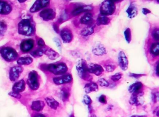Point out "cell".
I'll return each instance as SVG.
<instances>
[{
	"instance_id": "2",
	"label": "cell",
	"mask_w": 159,
	"mask_h": 117,
	"mask_svg": "<svg viewBox=\"0 0 159 117\" xmlns=\"http://www.w3.org/2000/svg\"><path fill=\"white\" fill-rule=\"evenodd\" d=\"M18 31L19 34L25 36L33 35L35 32V23L31 17L23 19L18 24Z\"/></svg>"
},
{
	"instance_id": "25",
	"label": "cell",
	"mask_w": 159,
	"mask_h": 117,
	"mask_svg": "<svg viewBox=\"0 0 159 117\" xmlns=\"http://www.w3.org/2000/svg\"><path fill=\"white\" fill-rule=\"evenodd\" d=\"M44 54L48 57L49 59L52 60L57 59L60 57L59 54L51 48L46 49Z\"/></svg>"
},
{
	"instance_id": "30",
	"label": "cell",
	"mask_w": 159,
	"mask_h": 117,
	"mask_svg": "<svg viewBox=\"0 0 159 117\" xmlns=\"http://www.w3.org/2000/svg\"><path fill=\"white\" fill-rule=\"evenodd\" d=\"M150 53L154 57L159 56V42L154 43L151 45L150 48Z\"/></svg>"
},
{
	"instance_id": "23",
	"label": "cell",
	"mask_w": 159,
	"mask_h": 117,
	"mask_svg": "<svg viewBox=\"0 0 159 117\" xmlns=\"http://www.w3.org/2000/svg\"><path fill=\"white\" fill-rule=\"evenodd\" d=\"M25 82L23 79L22 80H20L18 82H16L14 86L13 87V91L15 92H18V93H20V92H22L25 90Z\"/></svg>"
},
{
	"instance_id": "55",
	"label": "cell",
	"mask_w": 159,
	"mask_h": 117,
	"mask_svg": "<svg viewBox=\"0 0 159 117\" xmlns=\"http://www.w3.org/2000/svg\"><path fill=\"white\" fill-rule=\"evenodd\" d=\"M157 2L159 3V1H157Z\"/></svg>"
},
{
	"instance_id": "33",
	"label": "cell",
	"mask_w": 159,
	"mask_h": 117,
	"mask_svg": "<svg viewBox=\"0 0 159 117\" xmlns=\"http://www.w3.org/2000/svg\"><path fill=\"white\" fill-rule=\"evenodd\" d=\"M104 68H105L106 71L108 73H112L114 72L117 68L116 65L113 63L109 62H107L104 65Z\"/></svg>"
},
{
	"instance_id": "6",
	"label": "cell",
	"mask_w": 159,
	"mask_h": 117,
	"mask_svg": "<svg viewBox=\"0 0 159 117\" xmlns=\"http://www.w3.org/2000/svg\"><path fill=\"white\" fill-rule=\"evenodd\" d=\"M27 84L32 90L36 91L40 87L39 75L37 72L32 71L30 72L28 76Z\"/></svg>"
},
{
	"instance_id": "54",
	"label": "cell",
	"mask_w": 159,
	"mask_h": 117,
	"mask_svg": "<svg viewBox=\"0 0 159 117\" xmlns=\"http://www.w3.org/2000/svg\"><path fill=\"white\" fill-rule=\"evenodd\" d=\"M70 117H74V116L73 115H71V116H70Z\"/></svg>"
},
{
	"instance_id": "12",
	"label": "cell",
	"mask_w": 159,
	"mask_h": 117,
	"mask_svg": "<svg viewBox=\"0 0 159 117\" xmlns=\"http://www.w3.org/2000/svg\"><path fill=\"white\" fill-rule=\"evenodd\" d=\"M93 7L91 5H82L76 7L72 11L71 14L74 16H78L84 12H88L92 11Z\"/></svg>"
},
{
	"instance_id": "40",
	"label": "cell",
	"mask_w": 159,
	"mask_h": 117,
	"mask_svg": "<svg viewBox=\"0 0 159 117\" xmlns=\"http://www.w3.org/2000/svg\"><path fill=\"white\" fill-rule=\"evenodd\" d=\"M152 100L154 103L159 102V91H155L152 93Z\"/></svg>"
},
{
	"instance_id": "3",
	"label": "cell",
	"mask_w": 159,
	"mask_h": 117,
	"mask_svg": "<svg viewBox=\"0 0 159 117\" xmlns=\"http://www.w3.org/2000/svg\"><path fill=\"white\" fill-rule=\"evenodd\" d=\"M76 69L80 77L82 80L91 82L93 77L89 73L87 61L84 59H80L76 64Z\"/></svg>"
},
{
	"instance_id": "29",
	"label": "cell",
	"mask_w": 159,
	"mask_h": 117,
	"mask_svg": "<svg viewBox=\"0 0 159 117\" xmlns=\"http://www.w3.org/2000/svg\"><path fill=\"white\" fill-rule=\"evenodd\" d=\"M33 61V59L31 57H21L17 60V63L19 65H29Z\"/></svg>"
},
{
	"instance_id": "52",
	"label": "cell",
	"mask_w": 159,
	"mask_h": 117,
	"mask_svg": "<svg viewBox=\"0 0 159 117\" xmlns=\"http://www.w3.org/2000/svg\"><path fill=\"white\" fill-rule=\"evenodd\" d=\"M91 117H97L95 115H92L91 116Z\"/></svg>"
},
{
	"instance_id": "42",
	"label": "cell",
	"mask_w": 159,
	"mask_h": 117,
	"mask_svg": "<svg viewBox=\"0 0 159 117\" xmlns=\"http://www.w3.org/2000/svg\"><path fill=\"white\" fill-rule=\"evenodd\" d=\"M98 101L99 102L102 104H107V100L106 96L105 95H101L100 97L98 98Z\"/></svg>"
},
{
	"instance_id": "22",
	"label": "cell",
	"mask_w": 159,
	"mask_h": 117,
	"mask_svg": "<svg viewBox=\"0 0 159 117\" xmlns=\"http://www.w3.org/2000/svg\"><path fill=\"white\" fill-rule=\"evenodd\" d=\"M85 92L89 94L92 92H97L99 91V87L97 83L93 82H89L86 84L84 87Z\"/></svg>"
},
{
	"instance_id": "26",
	"label": "cell",
	"mask_w": 159,
	"mask_h": 117,
	"mask_svg": "<svg viewBox=\"0 0 159 117\" xmlns=\"http://www.w3.org/2000/svg\"><path fill=\"white\" fill-rule=\"evenodd\" d=\"M111 22V19L108 16H99L96 19V24L97 26H100L102 25H107Z\"/></svg>"
},
{
	"instance_id": "18",
	"label": "cell",
	"mask_w": 159,
	"mask_h": 117,
	"mask_svg": "<svg viewBox=\"0 0 159 117\" xmlns=\"http://www.w3.org/2000/svg\"><path fill=\"white\" fill-rule=\"evenodd\" d=\"M144 103L143 92L139 94H132L129 100V103L132 105H142Z\"/></svg>"
},
{
	"instance_id": "53",
	"label": "cell",
	"mask_w": 159,
	"mask_h": 117,
	"mask_svg": "<svg viewBox=\"0 0 159 117\" xmlns=\"http://www.w3.org/2000/svg\"><path fill=\"white\" fill-rule=\"evenodd\" d=\"M26 1H19V2H25Z\"/></svg>"
},
{
	"instance_id": "50",
	"label": "cell",
	"mask_w": 159,
	"mask_h": 117,
	"mask_svg": "<svg viewBox=\"0 0 159 117\" xmlns=\"http://www.w3.org/2000/svg\"><path fill=\"white\" fill-rule=\"evenodd\" d=\"M130 117H147L145 115H134Z\"/></svg>"
},
{
	"instance_id": "15",
	"label": "cell",
	"mask_w": 159,
	"mask_h": 117,
	"mask_svg": "<svg viewBox=\"0 0 159 117\" xmlns=\"http://www.w3.org/2000/svg\"><path fill=\"white\" fill-rule=\"evenodd\" d=\"M92 53L96 56H102L107 54V50L105 47L101 43H96L93 47Z\"/></svg>"
},
{
	"instance_id": "46",
	"label": "cell",
	"mask_w": 159,
	"mask_h": 117,
	"mask_svg": "<svg viewBox=\"0 0 159 117\" xmlns=\"http://www.w3.org/2000/svg\"><path fill=\"white\" fill-rule=\"evenodd\" d=\"M53 28L54 31L56 32L57 33H60V30L59 29V24L57 22H54L53 24Z\"/></svg>"
},
{
	"instance_id": "49",
	"label": "cell",
	"mask_w": 159,
	"mask_h": 117,
	"mask_svg": "<svg viewBox=\"0 0 159 117\" xmlns=\"http://www.w3.org/2000/svg\"><path fill=\"white\" fill-rule=\"evenodd\" d=\"M34 117H46L44 115H42V114H38V115H36L34 116Z\"/></svg>"
},
{
	"instance_id": "19",
	"label": "cell",
	"mask_w": 159,
	"mask_h": 117,
	"mask_svg": "<svg viewBox=\"0 0 159 117\" xmlns=\"http://www.w3.org/2000/svg\"><path fill=\"white\" fill-rule=\"evenodd\" d=\"M143 85L141 82H137L134 83L130 86L129 88V91L132 94H139L143 92Z\"/></svg>"
},
{
	"instance_id": "32",
	"label": "cell",
	"mask_w": 159,
	"mask_h": 117,
	"mask_svg": "<svg viewBox=\"0 0 159 117\" xmlns=\"http://www.w3.org/2000/svg\"><path fill=\"white\" fill-rule=\"evenodd\" d=\"M46 49L40 48L37 49L31 52L30 54L34 58H37L42 57L44 54Z\"/></svg>"
},
{
	"instance_id": "35",
	"label": "cell",
	"mask_w": 159,
	"mask_h": 117,
	"mask_svg": "<svg viewBox=\"0 0 159 117\" xmlns=\"http://www.w3.org/2000/svg\"><path fill=\"white\" fill-rule=\"evenodd\" d=\"M98 84L101 87H107L110 86V83L104 78H101L98 80Z\"/></svg>"
},
{
	"instance_id": "44",
	"label": "cell",
	"mask_w": 159,
	"mask_h": 117,
	"mask_svg": "<svg viewBox=\"0 0 159 117\" xmlns=\"http://www.w3.org/2000/svg\"><path fill=\"white\" fill-rule=\"evenodd\" d=\"M9 95L11 97L13 98H16V99H20L21 98V96L20 93L18 92H15V91H11L10 93H9Z\"/></svg>"
},
{
	"instance_id": "38",
	"label": "cell",
	"mask_w": 159,
	"mask_h": 117,
	"mask_svg": "<svg viewBox=\"0 0 159 117\" xmlns=\"http://www.w3.org/2000/svg\"><path fill=\"white\" fill-rule=\"evenodd\" d=\"M83 102L85 105H88V107H89L90 106H91L92 100L89 95H85L83 97Z\"/></svg>"
},
{
	"instance_id": "37",
	"label": "cell",
	"mask_w": 159,
	"mask_h": 117,
	"mask_svg": "<svg viewBox=\"0 0 159 117\" xmlns=\"http://www.w3.org/2000/svg\"><path fill=\"white\" fill-rule=\"evenodd\" d=\"M152 36L156 41L159 42V28H155L152 31Z\"/></svg>"
},
{
	"instance_id": "34",
	"label": "cell",
	"mask_w": 159,
	"mask_h": 117,
	"mask_svg": "<svg viewBox=\"0 0 159 117\" xmlns=\"http://www.w3.org/2000/svg\"><path fill=\"white\" fill-rule=\"evenodd\" d=\"M125 40L128 44H130L132 40L131 30L129 28H127L124 32Z\"/></svg>"
},
{
	"instance_id": "16",
	"label": "cell",
	"mask_w": 159,
	"mask_h": 117,
	"mask_svg": "<svg viewBox=\"0 0 159 117\" xmlns=\"http://www.w3.org/2000/svg\"><path fill=\"white\" fill-rule=\"evenodd\" d=\"M23 69L20 66H16L12 67L9 71V79L11 81L15 82L17 80L22 73Z\"/></svg>"
},
{
	"instance_id": "20",
	"label": "cell",
	"mask_w": 159,
	"mask_h": 117,
	"mask_svg": "<svg viewBox=\"0 0 159 117\" xmlns=\"http://www.w3.org/2000/svg\"><path fill=\"white\" fill-rule=\"evenodd\" d=\"M126 13L128 14L129 18L133 19L138 14V8L136 4L134 2H131L129 7L126 10Z\"/></svg>"
},
{
	"instance_id": "4",
	"label": "cell",
	"mask_w": 159,
	"mask_h": 117,
	"mask_svg": "<svg viewBox=\"0 0 159 117\" xmlns=\"http://www.w3.org/2000/svg\"><path fill=\"white\" fill-rule=\"evenodd\" d=\"M116 4L114 1H103L100 7V15L105 16L113 15L116 11Z\"/></svg>"
},
{
	"instance_id": "47",
	"label": "cell",
	"mask_w": 159,
	"mask_h": 117,
	"mask_svg": "<svg viewBox=\"0 0 159 117\" xmlns=\"http://www.w3.org/2000/svg\"><path fill=\"white\" fill-rule=\"evenodd\" d=\"M142 11H143V14L144 15H147L151 13V11L147 8H143Z\"/></svg>"
},
{
	"instance_id": "9",
	"label": "cell",
	"mask_w": 159,
	"mask_h": 117,
	"mask_svg": "<svg viewBox=\"0 0 159 117\" xmlns=\"http://www.w3.org/2000/svg\"><path fill=\"white\" fill-rule=\"evenodd\" d=\"M61 37L64 44L71 43L73 39V34L71 30L69 28H63L60 31Z\"/></svg>"
},
{
	"instance_id": "13",
	"label": "cell",
	"mask_w": 159,
	"mask_h": 117,
	"mask_svg": "<svg viewBox=\"0 0 159 117\" xmlns=\"http://www.w3.org/2000/svg\"><path fill=\"white\" fill-rule=\"evenodd\" d=\"M34 46V41L33 39L23 40L20 44V49L23 53L30 52Z\"/></svg>"
},
{
	"instance_id": "31",
	"label": "cell",
	"mask_w": 159,
	"mask_h": 117,
	"mask_svg": "<svg viewBox=\"0 0 159 117\" xmlns=\"http://www.w3.org/2000/svg\"><path fill=\"white\" fill-rule=\"evenodd\" d=\"M61 99L63 101H68L70 95L69 89L66 87L62 88L61 91Z\"/></svg>"
},
{
	"instance_id": "28",
	"label": "cell",
	"mask_w": 159,
	"mask_h": 117,
	"mask_svg": "<svg viewBox=\"0 0 159 117\" xmlns=\"http://www.w3.org/2000/svg\"><path fill=\"white\" fill-rule=\"evenodd\" d=\"M94 32V25L87 26L82 29L80 31V35L84 37L92 35Z\"/></svg>"
},
{
	"instance_id": "8",
	"label": "cell",
	"mask_w": 159,
	"mask_h": 117,
	"mask_svg": "<svg viewBox=\"0 0 159 117\" xmlns=\"http://www.w3.org/2000/svg\"><path fill=\"white\" fill-rule=\"evenodd\" d=\"M73 80L72 76L71 74L66 73L63 75L56 77L53 78V82L57 86L65 85L71 83Z\"/></svg>"
},
{
	"instance_id": "14",
	"label": "cell",
	"mask_w": 159,
	"mask_h": 117,
	"mask_svg": "<svg viewBox=\"0 0 159 117\" xmlns=\"http://www.w3.org/2000/svg\"><path fill=\"white\" fill-rule=\"evenodd\" d=\"M89 73L96 76H100L103 73L104 70L102 65L95 63H90L88 65Z\"/></svg>"
},
{
	"instance_id": "21",
	"label": "cell",
	"mask_w": 159,
	"mask_h": 117,
	"mask_svg": "<svg viewBox=\"0 0 159 117\" xmlns=\"http://www.w3.org/2000/svg\"><path fill=\"white\" fill-rule=\"evenodd\" d=\"M12 7L8 2L0 1V14L7 15L11 13Z\"/></svg>"
},
{
	"instance_id": "10",
	"label": "cell",
	"mask_w": 159,
	"mask_h": 117,
	"mask_svg": "<svg viewBox=\"0 0 159 117\" xmlns=\"http://www.w3.org/2000/svg\"><path fill=\"white\" fill-rule=\"evenodd\" d=\"M50 1L48 0L43 1H36L30 8V11L31 13H36L42 9L48 6L50 4Z\"/></svg>"
},
{
	"instance_id": "48",
	"label": "cell",
	"mask_w": 159,
	"mask_h": 117,
	"mask_svg": "<svg viewBox=\"0 0 159 117\" xmlns=\"http://www.w3.org/2000/svg\"><path fill=\"white\" fill-rule=\"evenodd\" d=\"M156 73L157 75L159 77V62L157 65V68H156Z\"/></svg>"
},
{
	"instance_id": "11",
	"label": "cell",
	"mask_w": 159,
	"mask_h": 117,
	"mask_svg": "<svg viewBox=\"0 0 159 117\" xmlns=\"http://www.w3.org/2000/svg\"><path fill=\"white\" fill-rule=\"evenodd\" d=\"M118 61L120 69L123 71H127L129 66V60L124 52L120 51L118 56Z\"/></svg>"
},
{
	"instance_id": "27",
	"label": "cell",
	"mask_w": 159,
	"mask_h": 117,
	"mask_svg": "<svg viewBox=\"0 0 159 117\" xmlns=\"http://www.w3.org/2000/svg\"><path fill=\"white\" fill-rule=\"evenodd\" d=\"M47 104L49 107L54 110H57L58 107L59 106L60 104L57 101H56L55 99L51 97H47L45 99Z\"/></svg>"
},
{
	"instance_id": "41",
	"label": "cell",
	"mask_w": 159,
	"mask_h": 117,
	"mask_svg": "<svg viewBox=\"0 0 159 117\" xmlns=\"http://www.w3.org/2000/svg\"><path fill=\"white\" fill-rule=\"evenodd\" d=\"M6 24L3 21H0V35L4 33L7 29Z\"/></svg>"
},
{
	"instance_id": "36",
	"label": "cell",
	"mask_w": 159,
	"mask_h": 117,
	"mask_svg": "<svg viewBox=\"0 0 159 117\" xmlns=\"http://www.w3.org/2000/svg\"><path fill=\"white\" fill-rule=\"evenodd\" d=\"M123 74L121 73H118L115 74L113 75L110 77V79L113 82H116L120 80L122 78Z\"/></svg>"
},
{
	"instance_id": "43",
	"label": "cell",
	"mask_w": 159,
	"mask_h": 117,
	"mask_svg": "<svg viewBox=\"0 0 159 117\" xmlns=\"http://www.w3.org/2000/svg\"><path fill=\"white\" fill-rule=\"evenodd\" d=\"M37 45L40 47V48L44 47L46 46V44L43 39L42 38H39L37 40Z\"/></svg>"
},
{
	"instance_id": "39",
	"label": "cell",
	"mask_w": 159,
	"mask_h": 117,
	"mask_svg": "<svg viewBox=\"0 0 159 117\" xmlns=\"http://www.w3.org/2000/svg\"><path fill=\"white\" fill-rule=\"evenodd\" d=\"M54 42L56 44L57 47L58 48L60 52H61V49H62V44H61V41L60 39L58 37H55L53 39Z\"/></svg>"
},
{
	"instance_id": "24",
	"label": "cell",
	"mask_w": 159,
	"mask_h": 117,
	"mask_svg": "<svg viewBox=\"0 0 159 117\" xmlns=\"http://www.w3.org/2000/svg\"><path fill=\"white\" fill-rule=\"evenodd\" d=\"M45 104L43 101H36L33 102L31 106L32 110L36 112H40L43 109Z\"/></svg>"
},
{
	"instance_id": "5",
	"label": "cell",
	"mask_w": 159,
	"mask_h": 117,
	"mask_svg": "<svg viewBox=\"0 0 159 117\" xmlns=\"http://www.w3.org/2000/svg\"><path fill=\"white\" fill-rule=\"evenodd\" d=\"M0 54L3 58L7 62L16 60L18 57L17 51L14 49L9 47H3L0 49Z\"/></svg>"
},
{
	"instance_id": "17",
	"label": "cell",
	"mask_w": 159,
	"mask_h": 117,
	"mask_svg": "<svg viewBox=\"0 0 159 117\" xmlns=\"http://www.w3.org/2000/svg\"><path fill=\"white\" fill-rule=\"evenodd\" d=\"M80 21L81 24L87 26L93 25L94 19L92 13L90 12H86L81 17Z\"/></svg>"
},
{
	"instance_id": "7",
	"label": "cell",
	"mask_w": 159,
	"mask_h": 117,
	"mask_svg": "<svg viewBox=\"0 0 159 117\" xmlns=\"http://www.w3.org/2000/svg\"><path fill=\"white\" fill-rule=\"evenodd\" d=\"M57 13L53 8H46L39 13V16L44 21H52L56 18Z\"/></svg>"
},
{
	"instance_id": "51",
	"label": "cell",
	"mask_w": 159,
	"mask_h": 117,
	"mask_svg": "<svg viewBox=\"0 0 159 117\" xmlns=\"http://www.w3.org/2000/svg\"><path fill=\"white\" fill-rule=\"evenodd\" d=\"M156 115H157V116L159 117V110L157 112Z\"/></svg>"
},
{
	"instance_id": "45",
	"label": "cell",
	"mask_w": 159,
	"mask_h": 117,
	"mask_svg": "<svg viewBox=\"0 0 159 117\" xmlns=\"http://www.w3.org/2000/svg\"><path fill=\"white\" fill-rule=\"evenodd\" d=\"M144 76H146V74H144L131 73L129 74V76L136 78V79L140 78Z\"/></svg>"
},
{
	"instance_id": "1",
	"label": "cell",
	"mask_w": 159,
	"mask_h": 117,
	"mask_svg": "<svg viewBox=\"0 0 159 117\" xmlns=\"http://www.w3.org/2000/svg\"><path fill=\"white\" fill-rule=\"evenodd\" d=\"M40 68L43 71H48L55 75L59 76L67 73L69 70L67 64L63 62L43 64L40 66Z\"/></svg>"
}]
</instances>
